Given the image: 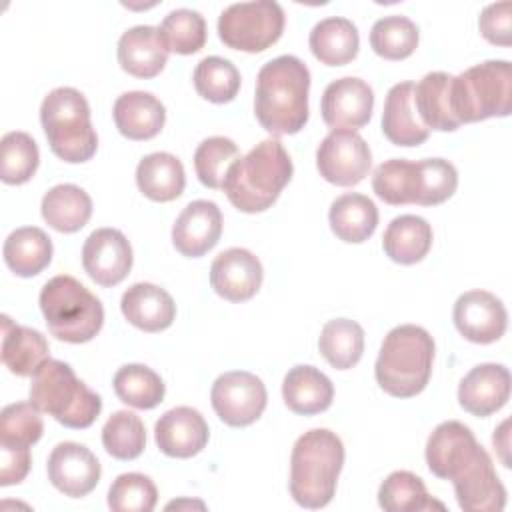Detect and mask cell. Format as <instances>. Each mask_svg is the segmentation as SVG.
Here are the masks:
<instances>
[{
	"label": "cell",
	"mask_w": 512,
	"mask_h": 512,
	"mask_svg": "<svg viewBox=\"0 0 512 512\" xmlns=\"http://www.w3.org/2000/svg\"><path fill=\"white\" fill-rule=\"evenodd\" d=\"M240 158L234 140L226 136H210L202 140L194 152V170L206 188H222L228 168Z\"/></svg>",
	"instance_id": "obj_44"
},
{
	"label": "cell",
	"mask_w": 512,
	"mask_h": 512,
	"mask_svg": "<svg viewBox=\"0 0 512 512\" xmlns=\"http://www.w3.org/2000/svg\"><path fill=\"white\" fill-rule=\"evenodd\" d=\"M452 114L458 124L508 116L512 110V68L508 60H486L452 78Z\"/></svg>",
	"instance_id": "obj_8"
},
{
	"label": "cell",
	"mask_w": 512,
	"mask_h": 512,
	"mask_svg": "<svg viewBox=\"0 0 512 512\" xmlns=\"http://www.w3.org/2000/svg\"><path fill=\"white\" fill-rule=\"evenodd\" d=\"M138 190L154 202L176 200L186 186L182 162L170 152H152L136 166Z\"/></svg>",
	"instance_id": "obj_27"
},
{
	"label": "cell",
	"mask_w": 512,
	"mask_h": 512,
	"mask_svg": "<svg viewBox=\"0 0 512 512\" xmlns=\"http://www.w3.org/2000/svg\"><path fill=\"white\" fill-rule=\"evenodd\" d=\"M414 86V82H398L384 100L382 132L396 146H420L430 136L414 106Z\"/></svg>",
	"instance_id": "obj_21"
},
{
	"label": "cell",
	"mask_w": 512,
	"mask_h": 512,
	"mask_svg": "<svg viewBox=\"0 0 512 512\" xmlns=\"http://www.w3.org/2000/svg\"><path fill=\"white\" fill-rule=\"evenodd\" d=\"M38 302L50 334L62 342H88L104 324L102 302L74 276L50 278L42 286Z\"/></svg>",
	"instance_id": "obj_6"
},
{
	"label": "cell",
	"mask_w": 512,
	"mask_h": 512,
	"mask_svg": "<svg viewBox=\"0 0 512 512\" xmlns=\"http://www.w3.org/2000/svg\"><path fill=\"white\" fill-rule=\"evenodd\" d=\"M208 424L204 416L190 406H176L164 412L156 426L154 438L162 454L170 458H192L208 444Z\"/></svg>",
	"instance_id": "obj_18"
},
{
	"label": "cell",
	"mask_w": 512,
	"mask_h": 512,
	"mask_svg": "<svg viewBox=\"0 0 512 512\" xmlns=\"http://www.w3.org/2000/svg\"><path fill=\"white\" fill-rule=\"evenodd\" d=\"M112 116L118 132L128 140H150L164 128L166 108L154 94L132 90L116 98Z\"/></svg>",
	"instance_id": "obj_23"
},
{
	"label": "cell",
	"mask_w": 512,
	"mask_h": 512,
	"mask_svg": "<svg viewBox=\"0 0 512 512\" xmlns=\"http://www.w3.org/2000/svg\"><path fill=\"white\" fill-rule=\"evenodd\" d=\"M310 50L316 60L326 66H344L358 54L360 36L352 20L342 16H330L320 20L308 38Z\"/></svg>",
	"instance_id": "obj_28"
},
{
	"label": "cell",
	"mask_w": 512,
	"mask_h": 512,
	"mask_svg": "<svg viewBox=\"0 0 512 512\" xmlns=\"http://www.w3.org/2000/svg\"><path fill=\"white\" fill-rule=\"evenodd\" d=\"M30 402L74 430L92 426L102 410L100 396L76 378L72 366L52 358L32 374Z\"/></svg>",
	"instance_id": "obj_5"
},
{
	"label": "cell",
	"mask_w": 512,
	"mask_h": 512,
	"mask_svg": "<svg viewBox=\"0 0 512 512\" xmlns=\"http://www.w3.org/2000/svg\"><path fill=\"white\" fill-rule=\"evenodd\" d=\"M116 396L138 410L156 408L164 400L166 386L162 378L144 364H126L114 374Z\"/></svg>",
	"instance_id": "obj_38"
},
{
	"label": "cell",
	"mask_w": 512,
	"mask_h": 512,
	"mask_svg": "<svg viewBox=\"0 0 512 512\" xmlns=\"http://www.w3.org/2000/svg\"><path fill=\"white\" fill-rule=\"evenodd\" d=\"M284 20V10L274 0L236 2L218 16V36L232 50L256 54L278 42Z\"/></svg>",
	"instance_id": "obj_9"
},
{
	"label": "cell",
	"mask_w": 512,
	"mask_h": 512,
	"mask_svg": "<svg viewBox=\"0 0 512 512\" xmlns=\"http://www.w3.org/2000/svg\"><path fill=\"white\" fill-rule=\"evenodd\" d=\"M282 398L294 414L312 416L330 408L334 400V386L318 368L298 364L284 376Z\"/></svg>",
	"instance_id": "obj_25"
},
{
	"label": "cell",
	"mask_w": 512,
	"mask_h": 512,
	"mask_svg": "<svg viewBox=\"0 0 512 512\" xmlns=\"http://www.w3.org/2000/svg\"><path fill=\"white\" fill-rule=\"evenodd\" d=\"M158 34L168 52L196 54L206 44V20L196 10L178 8L164 16Z\"/></svg>",
	"instance_id": "obj_39"
},
{
	"label": "cell",
	"mask_w": 512,
	"mask_h": 512,
	"mask_svg": "<svg viewBox=\"0 0 512 512\" xmlns=\"http://www.w3.org/2000/svg\"><path fill=\"white\" fill-rule=\"evenodd\" d=\"M194 88L208 102H232L240 90V72L226 58L206 56L194 68Z\"/></svg>",
	"instance_id": "obj_41"
},
{
	"label": "cell",
	"mask_w": 512,
	"mask_h": 512,
	"mask_svg": "<svg viewBox=\"0 0 512 512\" xmlns=\"http://www.w3.org/2000/svg\"><path fill=\"white\" fill-rule=\"evenodd\" d=\"M432 228L422 216L402 214L396 216L382 236V248L392 262L410 266L430 252Z\"/></svg>",
	"instance_id": "obj_32"
},
{
	"label": "cell",
	"mask_w": 512,
	"mask_h": 512,
	"mask_svg": "<svg viewBox=\"0 0 512 512\" xmlns=\"http://www.w3.org/2000/svg\"><path fill=\"white\" fill-rule=\"evenodd\" d=\"M508 426H510V420H504L502 424H500V428L498 430H494V436H492V442H494V446L500 450V458H502V462H504V466L506 468H510V458H508V438H510V434H508Z\"/></svg>",
	"instance_id": "obj_50"
},
{
	"label": "cell",
	"mask_w": 512,
	"mask_h": 512,
	"mask_svg": "<svg viewBox=\"0 0 512 512\" xmlns=\"http://www.w3.org/2000/svg\"><path fill=\"white\" fill-rule=\"evenodd\" d=\"M6 266L22 278L40 274L52 260V240L42 228L24 226L8 234L4 248Z\"/></svg>",
	"instance_id": "obj_34"
},
{
	"label": "cell",
	"mask_w": 512,
	"mask_h": 512,
	"mask_svg": "<svg viewBox=\"0 0 512 512\" xmlns=\"http://www.w3.org/2000/svg\"><path fill=\"white\" fill-rule=\"evenodd\" d=\"M40 122L50 150L64 162H86L96 154L98 136L90 122V106L82 92L60 86L40 106Z\"/></svg>",
	"instance_id": "obj_7"
},
{
	"label": "cell",
	"mask_w": 512,
	"mask_h": 512,
	"mask_svg": "<svg viewBox=\"0 0 512 512\" xmlns=\"http://www.w3.org/2000/svg\"><path fill=\"white\" fill-rule=\"evenodd\" d=\"M344 444L326 428L304 432L290 456V494L304 508H324L336 492Z\"/></svg>",
	"instance_id": "obj_3"
},
{
	"label": "cell",
	"mask_w": 512,
	"mask_h": 512,
	"mask_svg": "<svg viewBox=\"0 0 512 512\" xmlns=\"http://www.w3.org/2000/svg\"><path fill=\"white\" fill-rule=\"evenodd\" d=\"M318 348L332 368L348 370L362 358L364 330L358 322L348 318L330 320L320 332Z\"/></svg>",
	"instance_id": "obj_35"
},
{
	"label": "cell",
	"mask_w": 512,
	"mask_h": 512,
	"mask_svg": "<svg viewBox=\"0 0 512 512\" xmlns=\"http://www.w3.org/2000/svg\"><path fill=\"white\" fill-rule=\"evenodd\" d=\"M378 504L386 512H420L432 508H444L432 500L420 476L408 470H396L380 484Z\"/></svg>",
	"instance_id": "obj_36"
},
{
	"label": "cell",
	"mask_w": 512,
	"mask_h": 512,
	"mask_svg": "<svg viewBox=\"0 0 512 512\" xmlns=\"http://www.w3.org/2000/svg\"><path fill=\"white\" fill-rule=\"evenodd\" d=\"M472 430L458 422L446 420L434 428L426 442V464L430 472L442 480H448L456 464L476 446Z\"/></svg>",
	"instance_id": "obj_30"
},
{
	"label": "cell",
	"mask_w": 512,
	"mask_h": 512,
	"mask_svg": "<svg viewBox=\"0 0 512 512\" xmlns=\"http://www.w3.org/2000/svg\"><path fill=\"white\" fill-rule=\"evenodd\" d=\"M454 326L470 342L490 344L504 336L508 312L500 298L486 290H470L454 304Z\"/></svg>",
	"instance_id": "obj_14"
},
{
	"label": "cell",
	"mask_w": 512,
	"mask_h": 512,
	"mask_svg": "<svg viewBox=\"0 0 512 512\" xmlns=\"http://www.w3.org/2000/svg\"><path fill=\"white\" fill-rule=\"evenodd\" d=\"M310 70L292 56L282 54L266 62L256 76L254 114L272 136L296 134L308 122Z\"/></svg>",
	"instance_id": "obj_1"
},
{
	"label": "cell",
	"mask_w": 512,
	"mask_h": 512,
	"mask_svg": "<svg viewBox=\"0 0 512 512\" xmlns=\"http://www.w3.org/2000/svg\"><path fill=\"white\" fill-rule=\"evenodd\" d=\"M44 432V422L40 410L32 402L8 404L0 412V444L30 448Z\"/></svg>",
	"instance_id": "obj_45"
},
{
	"label": "cell",
	"mask_w": 512,
	"mask_h": 512,
	"mask_svg": "<svg viewBox=\"0 0 512 512\" xmlns=\"http://www.w3.org/2000/svg\"><path fill=\"white\" fill-rule=\"evenodd\" d=\"M30 464H32L30 448L0 444V484L2 486L20 484L26 478Z\"/></svg>",
	"instance_id": "obj_49"
},
{
	"label": "cell",
	"mask_w": 512,
	"mask_h": 512,
	"mask_svg": "<svg viewBox=\"0 0 512 512\" xmlns=\"http://www.w3.org/2000/svg\"><path fill=\"white\" fill-rule=\"evenodd\" d=\"M40 162L38 146L26 132H8L0 140V178L4 184L28 182Z\"/></svg>",
	"instance_id": "obj_42"
},
{
	"label": "cell",
	"mask_w": 512,
	"mask_h": 512,
	"mask_svg": "<svg viewBox=\"0 0 512 512\" xmlns=\"http://www.w3.org/2000/svg\"><path fill=\"white\" fill-rule=\"evenodd\" d=\"M116 54L120 68L136 78L158 76L168 60V50L154 26L128 28L118 40Z\"/></svg>",
	"instance_id": "obj_24"
},
{
	"label": "cell",
	"mask_w": 512,
	"mask_h": 512,
	"mask_svg": "<svg viewBox=\"0 0 512 512\" xmlns=\"http://www.w3.org/2000/svg\"><path fill=\"white\" fill-rule=\"evenodd\" d=\"M180 506H200V508H204L202 502H170L166 508L170 510V508H180Z\"/></svg>",
	"instance_id": "obj_51"
},
{
	"label": "cell",
	"mask_w": 512,
	"mask_h": 512,
	"mask_svg": "<svg viewBox=\"0 0 512 512\" xmlns=\"http://www.w3.org/2000/svg\"><path fill=\"white\" fill-rule=\"evenodd\" d=\"M370 46L386 60H404L418 46V26L400 14L384 16L370 30Z\"/></svg>",
	"instance_id": "obj_40"
},
{
	"label": "cell",
	"mask_w": 512,
	"mask_h": 512,
	"mask_svg": "<svg viewBox=\"0 0 512 512\" xmlns=\"http://www.w3.org/2000/svg\"><path fill=\"white\" fill-rule=\"evenodd\" d=\"M372 188L376 196L386 204H412L414 162L406 158H392L382 162L372 174Z\"/></svg>",
	"instance_id": "obj_47"
},
{
	"label": "cell",
	"mask_w": 512,
	"mask_h": 512,
	"mask_svg": "<svg viewBox=\"0 0 512 512\" xmlns=\"http://www.w3.org/2000/svg\"><path fill=\"white\" fill-rule=\"evenodd\" d=\"M158 502V490L150 476L140 472L120 474L108 490V506L114 512H150Z\"/></svg>",
	"instance_id": "obj_46"
},
{
	"label": "cell",
	"mask_w": 512,
	"mask_h": 512,
	"mask_svg": "<svg viewBox=\"0 0 512 512\" xmlns=\"http://www.w3.org/2000/svg\"><path fill=\"white\" fill-rule=\"evenodd\" d=\"M480 34L498 46H510L512 42V4L510 2H496L488 4L480 18H478Z\"/></svg>",
	"instance_id": "obj_48"
},
{
	"label": "cell",
	"mask_w": 512,
	"mask_h": 512,
	"mask_svg": "<svg viewBox=\"0 0 512 512\" xmlns=\"http://www.w3.org/2000/svg\"><path fill=\"white\" fill-rule=\"evenodd\" d=\"M510 398V372L502 364L474 366L458 386V402L472 416L484 418L498 412Z\"/></svg>",
	"instance_id": "obj_20"
},
{
	"label": "cell",
	"mask_w": 512,
	"mask_h": 512,
	"mask_svg": "<svg viewBox=\"0 0 512 512\" xmlns=\"http://www.w3.org/2000/svg\"><path fill=\"white\" fill-rule=\"evenodd\" d=\"M448 480L454 484L458 506L466 512H500L506 506V488L480 444L460 460Z\"/></svg>",
	"instance_id": "obj_10"
},
{
	"label": "cell",
	"mask_w": 512,
	"mask_h": 512,
	"mask_svg": "<svg viewBox=\"0 0 512 512\" xmlns=\"http://www.w3.org/2000/svg\"><path fill=\"white\" fill-rule=\"evenodd\" d=\"M82 266L96 284L116 286L132 268V246L120 230L98 228L82 246Z\"/></svg>",
	"instance_id": "obj_15"
},
{
	"label": "cell",
	"mask_w": 512,
	"mask_h": 512,
	"mask_svg": "<svg viewBox=\"0 0 512 512\" xmlns=\"http://www.w3.org/2000/svg\"><path fill=\"white\" fill-rule=\"evenodd\" d=\"M210 402L216 416L234 428L250 426L256 422L268 402L264 382L244 370L220 374L210 390Z\"/></svg>",
	"instance_id": "obj_11"
},
{
	"label": "cell",
	"mask_w": 512,
	"mask_h": 512,
	"mask_svg": "<svg viewBox=\"0 0 512 512\" xmlns=\"http://www.w3.org/2000/svg\"><path fill=\"white\" fill-rule=\"evenodd\" d=\"M370 166V146L352 130H332L316 150V168L334 186L360 184L368 176Z\"/></svg>",
	"instance_id": "obj_12"
},
{
	"label": "cell",
	"mask_w": 512,
	"mask_h": 512,
	"mask_svg": "<svg viewBox=\"0 0 512 512\" xmlns=\"http://www.w3.org/2000/svg\"><path fill=\"white\" fill-rule=\"evenodd\" d=\"M292 172L294 166L282 142L266 138L228 168L222 190L240 212H264L278 200Z\"/></svg>",
	"instance_id": "obj_2"
},
{
	"label": "cell",
	"mask_w": 512,
	"mask_h": 512,
	"mask_svg": "<svg viewBox=\"0 0 512 512\" xmlns=\"http://www.w3.org/2000/svg\"><path fill=\"white\" fill-rule=\"evenodd\" d=\"M434 340L416 324L392 328L378 352L374 376L378 386L394 398L420 394L432 374Z\"/></svg>",
	"instance_id": "obj_4"
},
{
	"label": "cell",
	"mask_w": 512,
	"mask_h": 512,
	"mask_svg": "<svg viewBox=\"0 0 512 512\" xmlns=\"http://www.w3.org/2000/svg\"><path fill=\"white\" fill-rule=\"evenodd\" d=\"M124 318L142 332L166 330L176 318V304L172 296L150 282L132 284L120 300Z\"/></svg>",
	"instance_id": "obj_22"
},
{
	"label": "cell",
	"mask_w": 512,
	"mask_h": 512,
	"mask_svg": "<svg viewBox=\"0 0 512 512\" xmlns=\"http://www.w3.org/2000/svg\"><path fill=\"white\" fill-rule=\"evenodd\" d=\"M458 186V172L444 158H424L414 162L412 204L436 206L446 202Z\"/></svg>",
	"instance_id": "obj_37"
},
{
	"label": "cell",
	"mask_w": 512,
	"mask_h": 512,
	"mask_svg": "<svg viewBox=\"0 0 512 512\" xmlns=\"http://www.w3.org/2000/svg\"><path fill=\"white\" fill-rule=\"evenodd\" d=\"M262 276L260 260L246 248H228L210 266V284L228 302L250 300L260 290Z\"/></svg>",
	"instance_id": "obj_17"
},
{
	"label": "cell",
	"mask_w": 512,
	"mask_h": 512,
	"mask_svg": "<svg viewBox=\"0 0 512 512\" xmlns=\"http://www.w3.org/2000/svg\"><path fill=\"white\" fill-rule=\"evenodd\" d=\"M452 78L448 72H428L414 86V106L428 130L454 132L460 126L452 114Z\"/></svg>",
	"instance_id": "obj_31"
},
{
	"label": "cell",
	"mask_w": 512,
	"mask_h": 512,
	"mask_svg": "<svg viewBox=\"0 0 512 512\" xmlns=\"http://www.w3.org/2000/svg\"><path fill=\"white\" fill-rule=\"evenodd\" d=\"M328 220L336 238L348 244H360L374 234L378 226V208L368 196L348 192L332 202Z\"/></svg>",
	"instance_id": "obj_29"
},
{
	"label": "cell",
	"mask_w": 512,
	"mask_h": 512,
	"mask_svg": "<svg viewBox=\"0 0 512 512\" xmlns=\"http://www.w3.org/2000/svg\"><path fill=\"white\" fill-rule=\"evenodd\" d=\"M46 470L52 486L70 498L90 494L100 482L102 472L98 458L78 442H60L54 446Z\"/></svg>",
	"instance_id": "obj_16"
},
{
	"label": "cell",
	"mask_w": 512,
	"mask_h": 512,
	"mask_svg": "<svg viewBox=\"0 0 512 512\" xmlns=\"http://www.w3.org/2000/svg\"><path fill=\"white\" fill-rule=\"evenodd\" d=\"M222 234V212L210 200L190 202L172 226V244L186 258H200L212 250Z\"/></svg>",
	"instance_id": "obj_19"
},
{
	"label": "cell",
	"mask_w": 512,
	"mask_h": 512,
	"mask_svg": "<svg viewBox=\"0 0 512 512\" xmlns=\"http://www.w3.org/2000/svg\"><path fill=\"white\" fill-rule=\"evenodd\" d=\"M374 92L354 76H344L330 82L322 94V120L332 130H358L372 118Z\"/></svg>",
	"instance_id": "obj_13"
},
{
	"label": "cell",
	"mask_w": 512,
	"mask_h": 512,
	"mask_svg": "<svg viewBox=\"0 0 512 512\" xmlns=\"http://www.w3.org/2000/svg\"><path fill=\"white\" fill-rule=\"evenodd\" d=\"M42 218L50 228L72 234L82 230L92 216V200L76 184H58L42 198Z\"/></svg>",
	"instance_id": "obj_33"
},
{
	"label": "cell",
	"mask_w": 512,
	"mask_h": 512,
	"mask_svg": "<svg viewBox=\"0 0 512 512\" xmlns=\"http://www.w3.org/2000/svg\"><path fill=\"white\" fill-rule=\"evenodd\" d=\"M50 358L42 332L20 326L2 314V362L16 376H32Z\"/></svg>",
	"instance_id": "obj_26"
},
{
	"label": "cell",
	"mask_w": 512,
	"mask_h": 512,
	"mask_svg": "<svg viewBox=\"0 0 512 512\" xmlns=\"http://www.w3.org/2000/svg\"><path fill=\"white\" fill-rule=\"evenodd\" d=\"M102 444L112 458L134 460L144 452L146 428L140 416L128 410L114 412L102 428Z\"/></svg>",
	"instance_id": "obj_43"
}]
</instances>
